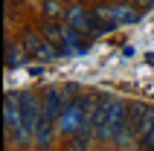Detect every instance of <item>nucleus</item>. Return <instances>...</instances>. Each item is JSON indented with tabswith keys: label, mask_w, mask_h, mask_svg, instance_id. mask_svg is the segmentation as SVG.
Listing matches in <instances>:
<instances>
[{
	"label": "nucleus",
	"mask_w": 154,
	"mask_h": 151,
	"mask_svg": "<svg viewBox=\"0 0 154 151\" xmlns=\"http://www.w3.org/2000/svg\"><path fill=\"white\" fill-rule=\"evenodd\" d=\"M108 110H111V102H96L93 105V134L99 137V140H108Z\"/></svg>",
	"instance_id": "39448f33"
},
{
	"label": "nucleus",
	"mask_w": 154,
	"mask_h": 151,
	"mask_svg": "<svg viewBox=\"0 0 154 151\" xmlns=\"http://www.w3.org/2000/svg\"><path fill=\"white\" fill-rule=\"evenodd\" d=\"M23 64V47H12V44H6V67L9 70H17Z\"/></svg>",
	"instance_id": "0eeeda50"
},
{
	"label": "nucleus",
	"mask_w": 154,
	"mask_h": 151,
	"mask_svg": "<svg viewBox=\"0 0 154 151\" xmlns=\"http://www.w3.org/2000/svg\"><path fill=\"white\" fill-rule=\"evenodd\" d=\"M6 131L15 134V140L20 143L23 137V110H20V93H9L6 96Z\"/></svg>",
	"instance_id": "f257e3e1"
},
{
	"label": "nucleus",
	"mask_w": 154,
	"mask_h": 151,
	"mask_svg": "<svg viewBox=\"0 0 154 151\" xmlns=\"http://www.w3.org/2000/svg\"><path fill=\"white\" fill-rule=\"evenodd\" d=\"M128 116H125V105L122 102H111V110H108V140L119 134L122 128H125Z\"/></svg>",
	"instance_id": "20e7f679"
},
{
	"label": "nucleus",
	"mask_w": 154,
	"mask_h": 151,
	"mask_svg": "<svg viewBox=\"0 0 154 151\" xmlns=\"http://www.w3.org/2000/svg\"><path fill=\"white\" fill-rule=\"evenodd\" d=\"M20 47H23L26 52H29V55H32V58H55V52H52V47H47V44H44V38H38V35L35 32H26L23 35V44H20Z\"/></svg>",
	"instance_id": "7ed1b4c3"
},
{
	"label": "nucleus",
	"mask_w": 154,
	"mask_h": 151,
	"mask_svg": "<svg viewBox=\"0 0 154 151\" xmlns=\"http://www.w3.org/2000/svg\"><path fill=\"white\" fill-rule=\"evenodd\" d=\"M44 15H47V17H58V15H61V9L55 6V3H47V9H44Z\"/></svg>",
	"instance_id": "9d476101"
},
{
	"label": "nucleus",
	"mask_w": 154,
	"mask_h": 151,
	"mask_svg": "<svg viewBox=\"0 0 154 151\" xmlns=\"http://www.w3.org/2000/svg\"><path fill=\"white\" fill-rule=\"evenodd\" d=\"M44 38L47 41H58L61 38V23H47L44 26Z\"/></svg>",
	"instance_id": "1a4fd4ad"
},
{
	"label": "nucleus",
	"mask_w": 154,
	"mask_h": 151,
	"mask_svg": "<svg viewBox=\"0 0 154 151\" xmlns=\"http://www.w3.org/2000/svg\"><path fill=\"white\" fill-rule=\"evenodd\" d=\"M93 15H99L102 20H108V23H134L140 17V12H134L131 6H125V3H116V6H99L93 12Z\"/></svg>",
	"instance_id": "f03ea898"
},
{
	"label": "nucleus",
	"mask_w": 154,
	"mask_h": 151,
	"mask_svg": "<svg viewBox=\"0 0 154 151\" xmlns=\"http://www.w3.org/2000/svg\"><path fill=\"white\" fill-rule=\"evenodd\" d=\"M64 17H67L70 29H90V20H93V15H87L82 6H70L64 12Z\"/></svg>",
	"instance_id": "423d86ee"
},
{
	"label": "nucleus",
	"mask_w": 154,
	"mask_h": 151,
	"mask_svg": "<svg viewBox=\"0 0 154 151\" xmlns=\"http://www.w3.org/2000/svg\"><path fill=\"white\" fill-rule=\"evenodd\" d=\"M148 110H151V108H146L143 102H137V105H131V113H128V119H131V125H134V131H137V128L143 125V119L148 116Z\"/></svg>",
	"instance_id": "6e6552de"
}]
</instances>
